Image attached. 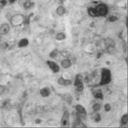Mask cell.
Instances as JSON below:
<instances>
[{
	"label": "cell",
	"instance_id": "25",
	"mask_svg": "<svg viewBox=\"0 0 128 128\" xmlns=\"http://www.w3.org/2000/svg\"><path fill=\"white\" fill-rule=\"evenodd\" d=\"M117 18L116 17H114V16H112V17H111L110 18V21L111 22H114V21H115L116 20H117Z\"/></svg>",
	"mask_w": 128,
	"mask_h": 128
},
{
	"label": "cell",
	"instance_id": "21",
	"mask_svg": "<svg viewBox=\"0 0 128 128\" xmlns=\"http://www.w3.org/2000/svg\"><path fill=\"white\" fill-rule=\"evenodd\" d=\"M95 120L96 121V122H98L101 120V116L99 114H97L96 115V116L95 117Z\"/></svg>",
	"mask_w": 128,
	"mask_h": 128
},
{
	"label": "cell",
	"instance_id": "22",
	"mask_svg": "<svg viewBox=\"0 0 128 128\" xmlns=\"http://www.w3.org/2000/svg\"><path fill=\"white\" fill-rule=\"evenodd\" d=\"M105 110H106V111L108 112L109 111H110L111 110V106L109 104H107L105 105Z\"/></svg>",
	"mask_w": 128,
	"mask_h": 128
},
{
	"label": "cell",
	"instance_id": "26",
	"mask_svg": "<svg viewBox=\"0 0 128 128\" xmlns=\"http://www.w3.org/2000/svg\"><path fill=\"white\" fill-rule=\"evenodd\" d=\"M40 122H41V121L40 120H36V123L37 124H39Z\"/></svg>",
	"mask_w": 128,
	"mask_h": 128
},
{
	"label": "cell",
	"instance_id": "24",
	"mask_svg": "<svg viewBox=\"0 0 128 128\" xmlns=\"http://www.w3.org/2000/svg\"><path fill=\"white\" fill-rule=\"evenodd\" d=\"M30 6H31V3H30V1H27V2H26L25 3V7L26 8H29Z\"/></svg>",
	"mask_w": 128,
	"mask_h": 128
},
{
	"label": "cell",
	"instance_id": "17",
	"mask_svg": "<svg viewBox=\"0 0 128 128\" xmlns=\"http://www.w3.org/2000/svg\"><path fill=\"white\" fill-rule=\"evenodd\" d=\"M56 38L58 40H62L65 38V35L63 33H59L56 35Z\"/></svg>",
	"mask_w": 128,
	"mask_h": 128
},
{
	"label": "cell",
	"instance_id": "2",
	"mask_svg": "<svg viewBox=\"0 0 128 128\" xmlns=\"http://www.w3.org/2000/svg\"><path fill=\"white\" fill-rule=\"evenodd\" d=\"M62 127H68L69 126V113L68 111L64 112L61 120Z\"/></svg>",
	"mask_w": 128,
	"mask_h": 128
},
{
	"label": "cell",
	"instance_id": "7",
	"mask_svg": "<svg viewBox=\"0 0 128 128\" xmlns=\"http://www.w3.org/2000/svg\"><path fill=\"white\" fill-rule=\"evenodd\" d=\"M76 109L77 111L78 112L79 114H80L82 115L86 116L87 114V112L85 109L84 108V107L80 105H78L76 106Z\"/></svg>",
	"mask_w": 128,
	"mask_h": 128
},
{
	"label": "cell",
	"instance_id": "12",
	"mask_svg": "<svg viewBox=\"0 0 128 128\" xmlns=\"http://www.w3.org/2000/svg\"><path fill=\"white\" fill-rule=\"evenodd\" d=\"M29 44V41L26 39H23L20 41L19 43V47H24L27 46Z\"/></svg>",
	"mask_w": 128,
	"mask_h": 128
},
{
	"label": "cell",
	"instance_id": "27",
	"mask_svg": "<svg viewBox=\"0 0 128 128\" xmlns=\"http://www.w3.org/2000/svg\"><path fill=\"white\" fill-rule=\"evenodd\" d=\"M10 2H11V3H13V2H14L16 0H10Z\"/></svg>",
	"mask_w": 128,
	"mask_h": 128
},
{
	"label": "cell",
	"instance_id": "15",
	"mask_svg": "<svg viewBox=\"0 0 128 128\" xmlns=\"http://www.w3.org/2000/svg\"><path fill=\"white\" fill-rule=\"evenodd\" d=\"M94 97L96 99H101V100H103V99H104L103 95L101 92V91L97 92V93H96L94 94Z\"/></svg>",
	"mask_w": 128,
	"mask_h": 128
},
{
	"label": "cell",
	"instance_id": "20",
	"mask_svg": "<svg viewBox=\"0 0 128 128\" xmlns=\"http://www.w3.org/2000/svg\"><path fill=\"white\" fill-rule=\"evenodd\" d=\"M57 55V50H54L53 51V52H52L50 54V57L51 58H54Z\"/></svg>",
	"mask_w": 128,
	"mask_h": 128
},
{
	"label": "cell",
	"instance_id": "5",
	"mask_svg": "<svg viewBox=\"0 0 128 128\" xmlns=\"http://www.w3.org/2000/svg\"><path fill=\"white\" fill-rule=\"evenodd\" d=\"M48 65H49L51 69L55 73H58L60 71V67L56 63L54 62L48 61H47Z\"/></svg>",
	"mask_w": 128,
	"mask_h": 128
},
{
	"label": "cell",
	"instance_id": "18",
	"mask_svg": "<svg viewBox=\"0 0 128 128\" xmlns=\"http://www.w3.org/2000/svg\"><path fill=\"white\" fill-rule=\"evenodd\" d=\"M100 105L99 104H95L93 106V109L94 111H98L100 109Z\"/></svg>",
	"mask_w": 128,
	"mask_h": 128
},
{
	"label": "cell",
	"instance_id": "19",
	"mask_svg": "<svg viewBox=\"0 0 128 128\" xmlns=\"http://www.w3.org/2000/svg\"><path fill=\"white\" fill-rule=\"evenodd\" d=\"M72 100L73 99L72 98V97L70 95H68L67 96V98L66 99V101L67 102V103L69 104H71L72 102Z\"/></svg>",
	"mask_w": 128,
	"mask_h": 128
},
{
	"label": "cell",
	"instance_id": "14",
	"mask_svg": "<svg viewBox=\"0 0 128 128\" xmlns=\"http://www.w3.org/2000/svg\"><path fill=\"white\" fill-rule=\"evenodd\" d=\"M89 14L92 17H98V16L96 9H90L89 10Z\"/></svg>",
	"mask_w": 128,
	"mask_h": 128
},
{
	"label": "cell",
	"instance_id": "4",
	"mask_svg": "<svg viewBox=\"0 0 128 128\" xmlns=\"http://www.w3.org/2000/svg\"><path fill=\"white\" fill-rule=\"evenodd\" d=\"M75 86L77 88V90L79 92H81L84 89V85L82 82L81 81V79L80 78L78 75L76 76L75 81Z\"/></svg>",
	"mask_w": 128,
	"mask_h": 128
},
{
	"label": "cell",
	"instance_id": "6",
	"mask_svg": "<svg viewBox=\"0 0 128 128\" xmlns=\"http://www.w3.org/2000/svg\"><path fill=\"white\" fill-rule=\"evenodd\" d=\"M10 30V26L7 24H3L0 28V34L5 35L7 34Z\"/></svg>",
	"mask_w": 128,
	"mask_h": 128
},
{
	"label": "cell",
	"instance_id": "16",
	"mask_svg": "<svg viewBox=\"0 0 128 128\" xmlns=\"http://www.w3.org/2000/svg\"><path fill=\"white\" fill-rule=\"evenodd\" d=\"M128 115H124L121 119V123L123 125H126L128 123Z\"/></svg>",
	"mask_w": 128,
	"mask_h": 128
},
{
	"label": "cell",
	"instance_id": "1",
	"mask_svg": "<svg viewBox=\"0 0 128 128\" xmlns=\"http://www.w3.org/2000/svg\"><path fill=\"white\" fill-rule=\"evenodd\" d=\"M111 71L107 69L103 68L102 70V78L100 85L103 86L110 83L111 81Z\"/></svg>",
	"mask_w": 128,
	"mask_h": 128
},
{
	"label": "cell",
	"instance_id": "23",
	"mask_svg": "<svg viewBox=\"0 0 128 128\" xmlns=\"http://www.w3.org/2000/svg\"><path fill=\"white\" fill-rule=\"evenodd\" d=\"M5 91V87L3 86L0 85V95H2Z\"/></svg>",
	"mask_w": 128,
	"mask_h": 128
},
{
	"label": "cell",
	"instance_id": "8",
	"mask_svg": "<svg viewBox=\"0 0 128 128\" xmlns=\"http://www.w3.org/2000/svg\"><path fill=\"white\" fill-rule=\"evenodd\" d=\"M58 83L61 85L67 86L71 84L72 81L70 80H66L64 79L63 78H60L58 80Z\"/></svg>",
	"mask_w": 128,
	"mask_h": 128
},
{
	"label": "cell",
	"instance_id": "9",
	"mask_svg": "<svg viewBox=\"0 0 128 128\" xmlns=\"http://www.w3.org/2000/svg\"><path fill=\"white\" fill-rule=\"evenodd\" d=\"M105 44L106 47L107 48H109L111 47L113 48V47H114V46L115 45V43L114 42V41L111 39H108L106 40L105 41Z\"/></svg>",
	"mask_w": 128,
	"mask_h": 128
},
{
	"label": "cell",
	"instance_id": "13",
	"mask_svg": "<svg viewBox=\"0 0 128 128\" xmlns=\"http://www.w3.org/2000/svg\"><path fill=\"white\" fill-rule=\"evenodd\" d=\"M56 12L58 15L60 16H62L65 13V9L62 6H60L57 8Z\"/></svg>",
	"mask_w": 128,
	"mask_h": 128
},
{
	"label": "cell",
	"instance_id": "10",
	"mask_svg": "<svg viewBox=\"0 0 128 128\" xmlns=\"http://www.w3.org/2000/svg\"><path fill=\"white\" fill-rule=\"evenodd\" d=\"M50 94V91L49 89L44 88L40 90V94L44 97H48Z\"/></svg>",
	"mask_w": 128,
	"mask_h": 128
},
{
	"label": "cell",
	"instance_id": "3",
	"mask_svg": "<svg viewBox=\"0 0 128 128\" xmlns=\"http://www.w3.org/2000/svg\"><path fill=\"white\" fill-rule=\"evenodd\" d=\"M96 10L98 16H104L108 13V8L105 5H99Z\"/></svg>",
	"mask_w": 128,
	"mask_h": 128
},
{
	"label": "cell",
	"instance_id": "11",
	"mask_svg": "<svg viewBox=\"0 0 128 128\" xmlns=\"http://www.w3.org/2000/svg\"><path fill=\"white\" fill-rule=\"evenodd\" d=\"M61 64H62V67L66 69L70 68L72 65V63H71V61L69 60H64L62 61Z\"/></svg>",
	"mask_w": 128,
	"mask_h": 128
}]
</instances>
